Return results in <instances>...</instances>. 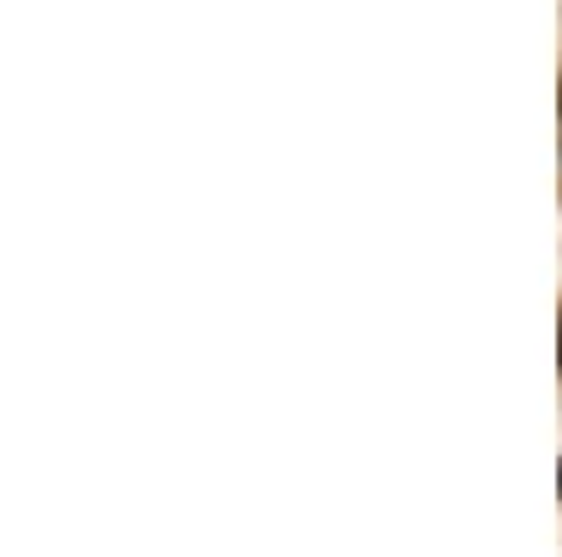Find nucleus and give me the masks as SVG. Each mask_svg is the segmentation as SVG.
<instances>
[{
  "instance_id": "f257e3e1",
  "label": "nucleus",
  "mask_w": 562,
  "mask_h": 557,
  "mask_svg": "<svg viewBox=\"0 0 562 557\" xmlns=\"http://www.w3.org/2000/svg\"><path fill=\"white\" fill-rule=\"evenodd\" d=\"M557 495H562V461H557Z\"/></svg>"
}]
</instances>
